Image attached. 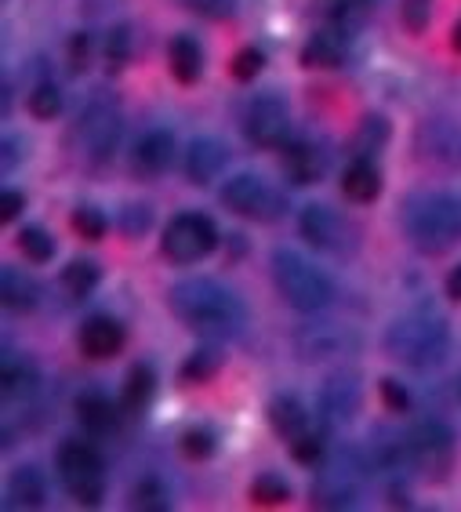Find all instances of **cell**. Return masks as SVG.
I'll use <instances>...</instances> for the list:
<instances>
[{
	"label": "cell",
	"instance_id": "cell-1",
	"mask_svg": "<svg viewBox=\"0 0 461 512\" xmlns=\"http://www.w3.org/2000/svg\"><path fill=\"white\" fill-rule=\"evenodd\" d=\"M167 302H171V313L182 324L193 327L204 338H236L247 324L244 302L229 287H222L218 280H207V276L178 280L167 291Z\"/></svg>",
	"mask_w": 461,
	"mask_h": 512
},
{
	"label": "cell",
	"instance_id": "cell-2",
	"mask_svg": "<svg viewBox=\"0 0 461 512\" xmlns=\"http://www.w3.org/2000/svg\"><path fill=\"white\" fill-rule=\"evenodd\" d=\"M407 237L425 255H443L461 244V200L451 193H418L403 207Z\"/></svg>",
	"mask_w": 461,
	"mask_h": 512
},
{
	"label": "cell",
	"instance_id": "cell-3",
	"mask_svg": "<svg viewBox=\"0 0 461 512\" xmlns=\"http://www.w3.org/2000/svg\"><path fill=\"white\" fill-rule=\"evenodd\" d=\"M385 349L407 367H436L447 360L451 331L436 313H403L385 331Z\"/></svg>",
	"mask_w": 461,
	"mask_h": 512
},
{
	"label": "cell",
	"instance_id": "cell-4",
	"mask_svg": "<svg viewBox=\"0 0 461 512\" xmlns=\"http://www.w3.org/2000/svg\"><path fill=\"white\" fill-rule=\"evenodd\" d=\"M273 280L287 306L298 313H320L334 298V284L327 280V273H320L309 258H302L291 247H280L273 255Z\"/></svg>",
	"mask_w": 461,
	"mask_h": 512
},
{
	"label": "cell",
	"instance_id": "cell-5",
	"mask_svg": "<svg viewBox=\"0 0 461 512\" xmlns=\"http://www.w3.org/2000/svg\"><path fill=\"white\" fill-rule=\"evenodd\" d=\"M59 480L66 483V491L84 505H99L106 494V465L102 454L84 440H66L55 458Z\"/></svg>",
	"mask_w": 461,
	"mask_h": 512
},
{
	"label": "cell",
	"instance_id": "cell-6",
	"mask_svg": "<svg viewBox=\"0 0 461 512\" xmlns=\"http://www.w3.org/2000/svg\"><path fill=\"white\" fill-rule=\"evenodd\" d=\"M160 244H164V255L171 258V262H178V266H193V262H200V258H207L211 251H215L218 229L207 215L182 211V215H175L171 222H167Z\"/></svg>",
	"mask_w": 461,
	"mask_h": 512
},
{
	"label": "cell",
	"instance_id": "cell-7",
	"mask_svg": "<svg viewBox=\"0 0 461 512\" xmlns=\"http://www.w3.org/2000/svg\"><path fill=\"white\" fill-rule=\"evenodd\" d=\"M222 204L240 218H255V222H273L284 215V200L262 175H233L222 189Z\"/></svg>",
	"mask_w": 461,
	"mask_h": 512
},
{
	"label": "cell",
	"instance_id": "cell-8",
	"mask_svg": "<svg viewBox=\"0 0 461 512\" xmlns=\"http://www.w3.org/2000/svg\"><path fill=\"white\" fill-rule=\"evenodd\" d=\"M298 226H302L305 244H313L316 251H327V255H349L356 247V226L327 204L305 207Z\"/></svg>",
	"mask_w": 461,
	"mask_h": 512
},
{
	"label": "cell",
	"instance_id": "cell-9",
	"mask_svg": "<svg viewBox=\"0 0 461 512\" xmlns=\"http://www.w3.org/2000/svg\"><path fill=\"white\" fill-rule=\"evenodd\" d=\"M363 473H367V465L356 462L353 454L331 458V462L320 469V476H316L313 502L324 505V509H345V505H353L356 498H360Z\"/></svg>",
	"mask_w": 461,
	"mask_h": 512
},
{
	"label": "cell",
	"instance_id": "cell-10",
	"mask_svg": "<svg viewBox=\"0 0 461 512\" xmlns=\"http://www.w3.org/2000/svg\"><path fill=\"white\" fill-rule=\"evenodd\" d=\"M407 451H411V465H418L422 473L443 476V469H451L454 458L451 425H443L440 418H422L407 433Z\"/></svg>",
	"mask_w": 461,
	"mask_h": 512
},
{
	"label": "cell",
	"instance_id": "cell-11",
	"mask_svg": "<svg viewBox=\"0 0 461 512\" xmlns=\"http://www.w3.org/2000/svg\"><path fill=\"white\" fill-rule=\"evenodd\" d=\"M287 135V106L280 95H258L244 113V138L258 149H276Z\"/></svg>",
	"mask_w": 461,
	"mask_h": 512
},
{
	"label": "cell",
	"instance_id": "cell-12",
	"mask_svg": "<svg viewBox=\"0 0 461 512\" xmlns=\"http://www.w3.org/2000/svg\"><path fill=\"white\" fill-rule=\"evenodd\" d=\"M418 149L422 157L443 168H461V128L451 120H432L418 131Z\"/></svg>",
	"mask_w": 461,
	"mask_h": 512
},
{
	"label": "cell",
	"instance_id": "cell-13",
	"mask_svg": "<svg viewBox=\"0 0 461 512\" xmlns=\"http://www.w3.org/2000/svg\"><path fill=\"white\" fill-rule=\"evenodd\" d=\"M284 171L295 186H313L327 171V153L309 138H298L284 149Z\"/></svg>",
	"mask_w": 461,
	"mask_h": 512
},
{
	"label": "cell",
	"instance_id": "cell-14",
	"mask_svg": "<svg viewBox=\"0 0 461 512\" xmlns=\"http://www.w3.org/2000/svg\"><path fill=\"white\" fill-rule=\"evenodd\" d=\"M226 164H229V153L218 138H197L186 153V178L193 186H207V182H215L226 171Z\"/></svg>",
	"mask_w": 461,
	"mask_h": 512
},
{
	"label": "cell",
	"instance_id": "cell-15",
	"mask_svg": "<svg viewBox=\"0 0 461 512\" xmlns=\"http://www.w3.org/2000/svg\"><path fill=\"white\" fill-rule=\"evenodd\" d=\"M80 349L91 360H109L124 349V327L113 316H91L88 324L80 327Z\"/></svg>",
	"mask_w": 461,
	"mask_h": 512
},
{
	"label": "cell",
	"instance_id": "cell-16",
	"mask_svg": "<svg viewBox=\"0 0 461 512\" xmlns=\"http://www.w3.org/2000/svg\"><path fill=\"white\" fill-rule=\"evenodd\" d=\"M175 160V138L171 131H146V135L135 142V153H131V164H135L138 175H160V171L171 168Z\"/></svg>",
	"mask_w": 461,
	"mask_h": 512
},
{
	"label": "cell",
	"instance_id": "cell-17",
	"mask_svg": "<svg viewBox=\"0 0 461 512\" xmlns=\"http://www.w3.org/2000/svg\"><path fill=\"white\" fill-rule=\"evenodd\" d=\"M356 411H360V385H356V378H349V375L331 378V382L324 385V393H320V414H324L331 425H342V422H349Z\"/></svg>",
	"mask_w": 461,
	"mask_h": 512
},
{
	"label": "cell",
	"instance_id": "cell-18",
	"mask_svg": "<svg viewBox=\"0 0 461 512\" xmlns=\"http://www.w3.org/2000/svg\"><path fill=\"white\" fill-rule=\"evenodd\" d=\"M167 66L175 73L178 84H197L200 73H204V51L193 37H175L171 40V48H167Z\"/></svg>",
	"mask_w": 461,
	"mask_h": 512
},
{
	"label": "cell",
	"instance_id": "cell-19",
	"mask_svg": "<svg viewBox=\"0 0 461 512\" xmlns=\"http://www.w3.org/2000/svg\"><path fill=\"white\" fill-rule=\"evenodd\" d=\"M8 498L11 505H22V509H40L48 502V480L37 465H22L15 469V476L8 480Z\"/></svg>",
	"mask_w": 461,
	"mask_h": 512
},
{
	"label": "cell",
	"instance_id": "cell-20",
	"mask_svg": "<svg viewBox=\"0 0 461 512\" xmlns=\"http://www.w3.org/2000/svg\"><path fill=\"white\" fill-rule=\"evenodd\" d=\"M269 425L284 440H298L302 433H309V411L298 404L295 396H273L269 400Z\"/></svg>",
	"mask_w": 461,
	"mask_h": 512
},
{
	"label": "cell",
	"instance_id": "cell-21",
	"mask_svg": "<svg viewBox=\"0 0 461 512\" xmlns=\"http://www.w3.org/2000/svg\"><path fill=\"white\" fill-rule=\"evenodd\" d=\"M345 59V30H320L313 33V40L302 48V62L305 66H316V69H331V66H342Z\"/></svg>",
	"mask_w": 461,
	"mask_h": 512
},
{
	"label": "cell",
	"instance_id": "cell-22",
	"mask_svg": "<svg viewBox=\"0 0 461 512\" xmlns=\"http://www.w3.org/2000/svg\"><path fill=\"white\" fill-rule=\"evenodd\" d=\"M342 193L349 200H356V204H371L378 193H382V175H378V168H374L371 160H353L349 168H345L342 175Z\"/></svg>",
	"mask_w": 461,
	"mask_h": 512
},
{
	"label": "cell",
	"instance_id": "cell-23",
	"mask_svg": "<svg viewBox=\"0 0 461 512\" xmlns=\"http://www.w3.org/2000/svg\"><path fill=\"white\" fill-rule=\"evenodd\" d=\"M0 298H4V306H8L11 313H30V309L37 306L40 287L30 273H22V269H4Z\"/></svg>",
	"mask_w": 461,
	"mask_h": 512
},
{
	"label": "cell",
	"instance_id": "cell-24",
	"mask_svg": "<svg viewBox=\"0 0 461 512\" xmlns=\"http://www.w3.org/2000/svg\"><path fill=\"white\" fill-rule=\"evenodd\" d=\"M77 422L95 436L113 433L117 429V407L109 404L102 393H84L77 400Z\"/></svg>",
	"mask_w": 461,
	"mask_h": 512
},
{
	"label": "cell",
	"instance_id": "cell-25",
	"mask_svg": "<svg viewBox=\"0 0 461 512\" xmlns=\"http://www.w3.org/2000/svg\"><path fill=\"white\" fill-rule=\"evenodd\" d=\"M117 131H120V120L113 109L106 106H95L88 113V120H84V138H88L91 153H99V157H106V153H113V142H117Z\"/></svg>",
	"mask_w": 461,
	"mask_h": 512
},
{
	"label": "cell",
	"instance_id": "cell-26",
	"mask_svg": "<svg viewBox=\"0 0 461 512\" xmlns=\"http://www.w3.org/2000/svg\"><path fill=\"white\" fill-rule=\"evenodd\" d=\"M153 393H157V375H153V367H146V364L131 367L128 382H124V407L135 414L146 411Z\"/></svg>",
	"mask_w": 461,
	"mask_h": 512
},
{
	"label": "cell",
	"instance_id": "cell-27",
	"mask_svg": "<svg viewBox=\"0 0 461 512\" xmlns=\"http://www.w3.org/2000/svg\"><path fill=\"white\" fill-rule=\"evenodd\" d=\"M62 287H66L69 298H88L95 287H99V266L88 262V258H73L66 269H62Z\"/></svg>",
	"mask_w": 461,
	"mask_h": 512
},
{
	"label": "cell",
	"instance_id": "cell-28",
	"mask_svg": "<svg viewBox=\"0 0 461 512\" xmlns=\"http://www.w3.org/2000/svg\"><path fill=\"white\" fill-rule=\"evenodd\" d=\"M131 505L142 512H167L171 509V494L167 487L157 480V476H146V480L135 483V491H131Z\"/></svg>",
	"mask_w": 461,
	"mask_h": 512
},
{
	"label": "cell",
	"instance_id": "cell-29",
	"mask_svg": "<svg viewBox=\"0 0 461 512\" xmlns=\"http://www.w3.org/2000/svg\"><path fill=\"white\" fill-rule=\"evenodd\" d=\"M19 247H22V255L30 258V262H51V255H55V240H51V233H44L40 226L22 229Z\"/></svg>",
	"mask_w": 461,
	"mask_h": 512
},
{
	"label": "cell",
	"instance_id": "cell-30",
	"mask_svg": "<svg viewBox=\"0 0 461 512\" xmlns=\"http://www.w3.org/2000/svg\"><path fill=\"white\" fill-rule=\"evenodd\" d=\"M251 498H255L258 505H284L287 498H291V487H287L284 476L265 473V476H258V480L251 483Z\"/></svg>",
	"mask_w": 461,
	"mask_h": 512
},
{
	"label": "cell",
	"instance_id": "cell-31",
	"mask_svg": "<svg viewBox=\"0 0 461 512\" xmlns=\"http://www.w3.org/2000/svg\"><path fill=\"white\" fill-rule=\"evenodd\" d=\"M30 113L37 120H55L62 113V91L55 84H37L30 91Z\"/></svg>",
	"mask_w": 461,
	"mask_h": 512
},
{
	"label": "cell",
	"instance_id": "cell-32",
	"mask_svg": "<svg viewBox=\"0 0 461 512\" xmlns=\"http://www.w3.org/2000/svg\"><path fill=\"white\" fill-rule=\"evenodd\" d=\"M218 367H222V356H218L215 349H197V353L182 364V382H207Z\"/></svg>",
	"mask_w": 461,
	"mask_h": 512
},
{
	"label": "cell",
	"instance_id": "cell-33",
	"mask_svg": "<svg viewBox=\"0 0 461 512\" xmlns=\"http://www.w3.org/2000/svg\"><path fill=\"white\" fill-rule=\"evenodd\" d=\"M69 222H73V229H77L84 240H102L106 237V229H109L106 215H102L99 207H77Z\"/></svg>",
	"mask_w": 461,
	"mask_h": 512
},
{
	"label": "cell",
	"instance_id": "cell-34",
	"mask_svg": "<svg viewBox=\"0 0 461 512\" xmlns=\"http://www.w3.org/2000/svg\"><path fill=\"white\" fill-rule=\"evenodd\" d=\"M182 454L193 458V462H204V458L215 454V436L207 433V429H189V433L182 436Z\"/></svg>",
	"mask_w": 461,
	"mask_h": 512
},
{
	"label": "cell",
	"instance_id": "cell-35",
	"mask_svg": "<svg viewBox=\"0 0 461 512\" xmlns=\"http://www.w3.org/2000/svg\"><path fill=\"white\" fill-rule=\"evenodd\" d=\"M131 55V33L128 26H117V30H109L106 37V62L109 66H124Z\"/></svg>",
	"mask_w": 461,
	"mask_h": 512
},
{
	"label": "cell",
	"instance_id": "cell-36",
	"mask_svg": "<svg viewBox=\"0 0 461 512\" xmlns=\"http://www.w3.org/2000/svg\"><path fill=\"white\" fill-rule=\"evenodd\" d=\"M265 66V55L258 48H244V51H236V59H233V77L236 80H255L258 73H262Z\"/></svg>",
	"mask_w": 461,
	"mask_h": 512
},
{
	"label": "cell",
	"instance_id": "cell-37",
	"mask_svg": "<svg viewBox=\"0 0 461 512\" xmlns=\"http://www.w3.org/2000/svg\"><path fill=\"white\" fill-rule=\"evenodd\" d=\"M291 454H295V462L316 465L320 458H324V440L313 433H302L298 440H291Z\"/></svg>",
	"mask_w": 461,
	"mask_h": 512
},
{
	"label": "cell",
	"instance_id": "cell-38",
	"mask_svg": "<svg viewBox=\"0 0 461 512\" xmlns=\"http://www.w3.org/2000/svg\"><path fill=\"white\" fill-rule=\"evenodd\" d=\"M182 4L204 19H233L236 11V0H182Z\"/></svg>",
	"mask_w": 461,
	"mask_h": 512
},
{
	"label": "cell",
	"instance_id": "cell-39",
	"mask_svg": "<svg viewBox=\"0 0 461 512\" xmlns=\"http://www.w3.org/2000/svg\"><path fill=\"white\" fill-rule=\"evenodd\" d=\"M403 22H407V30L411 33H422L429 26V11H432V0H403Z\"/></svg>",
	"mask_w": 461,
	"mask_h": 512
},
{
	"label": "cell",
	"instance_id": "cell-40",
	"mask_svg": "<svg viewBox=\"0 0 461 512\" xmlns=\"http://www.w3.org/2000/svg\"><path fill=\"white\" fill-rule=\"evenodd\" d=\"M382 400L389 411H407L411 407V396H407V389L396 378H382Z\"/></svg>",
	"mask_w": 461,
	"mask_h": 512
},
{
	"label": "cell",
	"instance_id": "cell-41",
	"mask_svg": "<svg viewBox=\"0 0 461 512\" xmlns=\"http://www.w3.org/2000/svg\"><path fill=\"white\" fill-rule=\"evenodd\" d=\"M146 229H149V207H142V204L124 207V233L135 237V233H146Z\"/></svg>",
	"mask_w": 461,
	"mask_h": 512
},
{
	"label": "cell",
	"instance_id": "cell-42",
	"mask_svg": "<svg viewBox=\"0 0 461 512\" xmlns=\"http://www.w3.org/2000/svg\"><path fill=\"white\" fill-rule=\"evenodd\" d=\"M22 207H26V197H22V193H15V189H4V193H0V218H4V222L19 218Z\"/></svg>",
	"mask_w": 461,
	"mask_h": 512
},
{
	"label": "cell",
	"instance_id": "cell-43",
	"mask_svg": "<svg viewBox=\"0 0 461 512\" xmlns=\"http://www.w3.org/2000/svg\"><path fill=\"white\" fill-rule=\"evenodd\" d=\"M69 55H73V69H84V66H88V55H91L88 33H77V37H73V44H69Z\"/></svg>",
	"mask_w": 461,
	"mask_h": 512
},
{
	"label": "cell",
	"instance_id": "cell-44",
	"mask_svg": "<svg viewBox=\"0 0 461 512\" xmlns=\"http://www.w3.org/2000/svg\"><path fill=\"white\" fill-rule=\"evenodd\" d=\"M447 295H451L454 302H461V266L451 269V276H447Z\"/></svg>",
	"mask_w": 461,
	"mask_h": 512
},
{
	"label": "cell",
	"instance_id": "cell-45",
	"mask_svg": "<svg viewBox=\"0 0 461 512\" xmlns=\"http://www.w3.org/2000/svg\"><path fill=\"white\" fill-rule=\"evenodd\" d=\"M451 44L461 51V22H458V26H454V37H451Z\"/></svg>",
	"mask_w": 461,
	"mask_h": 512
}]
</instances>
